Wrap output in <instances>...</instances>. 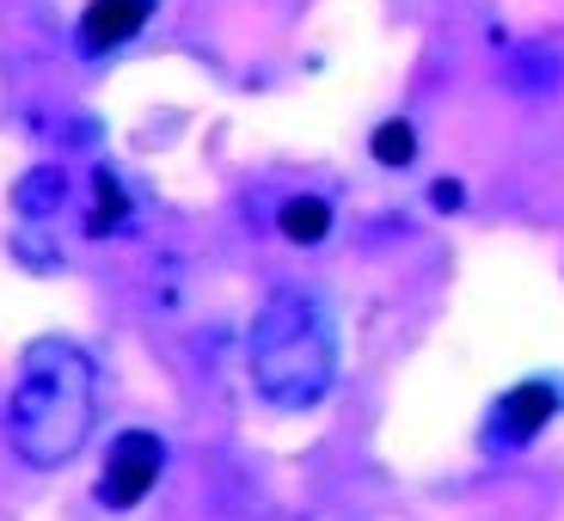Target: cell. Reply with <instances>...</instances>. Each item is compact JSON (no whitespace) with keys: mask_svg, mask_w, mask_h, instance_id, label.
Masks as SVG:
<instances>
[{"mask_svg":"<svg viewBox=\"0 0 564 521\" xmlns=\"http://www.w3.org/2000/svg\"><path fill=\"white\" fill-rule=\"evenodd\" d=\"M93 184H99V215H93V234L105 240V234H111V221L123 215V191H117V178H111V172H99Z\"/></svg>","mask_w":564,"mask_h":521,"instance_id":"9","label":"cell"},{"mask_svg":"<svg viewBox=\"0 0 564 521\" xmlns=\"http://www.w3.org/2000/svg\"><path fill=\"white\" fill-rule=\"evenodd\" d=\"M160 466H166L160 436H148V430H129V436H117L111 454H105V473H99V503H105V509H135L141 497L154 491Z\"/></svg>","mask_w":564,"mask_h":521,"instance_id":"3","label":"cell"},{"mask_svg":"<svg viewBox=\"0 0 564 521\" xmlns=\"http://www.w3.org/2000/svg\"><path fill=\"white\" fill-rule=\"evenodd\" d=\"M99 417V381L86 350H74L68 338H37L19 362L13 411H7V436L25 466H68L93 436Z\"/></svg>","mask_w":564,"mask_h":521,"instance_id":"1","label":"cell"},{"mask_svg":"<svg viewBox=\"0 0 564 521\" xmlns=\"http://www.w3.org/2000/svg\"><path fill=\"white\" fill-rule=\"evenodd\" d=\"M460 203H466V191H460L454 178H442V184H436V209H460Z\"/></svg>","mask_w":564,"mask_h":521,"instance_id":"10","label":"cell"},{"mask_svg":"<svg viewBox=\"0 0 564 521\" xmlns=\"http://www.w3.org/2000/svg\"><path fill=\"white\" fill-rule=\"evenodd\" d=\"M338 375V338H332V313L313 295L289 289V295L264 301L252 325V381L270 405L307 411L332 393Z\"/></svg>","mask_w":564,"mask_h":521,"instance_id":"2","label":"cell"},{"mask_svg":"<svg viewBox=\"0 0 564 521\" xmlns=\"http://www.w3.org/2000/svg\"><path fill=\"white\" fill-rule=\"evenodd\" d=\"M282 234L295 246H319L332 234V203L325 197H289L282 203Z\"/></svg>","mask_w":564,"mask_h":521,"instance_id":"6","label":"cell"},{"mask_svg":"<svg viewBox=\"0 0 564 521\" xmlns=\"http://www.w3.org/2000/svg\"><path fill=\"white\" fill-rule=\"evenodd\" d=\"M62 197H68V184H62V172H56V166H37V172H25V178H19V191H13L19 215H50Z\"/></svg>","mask_w":564,"mask_h":521,"instance_id":"7","label":"cell"},{"mask_svg":"<svg viewBox=\"0 0 564 521\" xmlns=\"http://www.w3.org/2000/svg\"><path fill=\"white\" fill-rule=\"evenodd\" d=\"M368 148H375V160H381V166H411V160H417V129H411L405 117H393V123L375 129V141H368Z\"/></svg>","mask_w":564,"mask_h":521,"instance_id":"8","label":"cell"},{"mask_svg":"<svg viewBox=\"0 0 564 521\" xmlns=\"http://www.w3.org/2000/svg\"><path fill=\"white\" fill-rule=\"evenodd\" d=\"M552 411H558V393H552L546 381H522L516 393H503V405H497V430H503L509 442H528L552 423Z\"/></svg>","mask_w":564,"mask_h":521,"instance_id":"5","label":"cell"},{"mask_svg":"<svg viewBox=\"0 0 564 521\" xmlns=\"http://www.w3.org/2000/svg\"><path fill=\"white\" fill-rule=\"evenodd\" d=\"M148 19H154V0H93L80 13V37H86V50H117Z\"/></svg>","mask_w":564,"mask_h":521,"instance_id":"4","label":"cell"}]
</instances>
